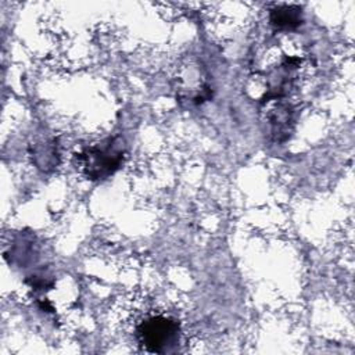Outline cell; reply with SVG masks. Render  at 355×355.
<instances>
[{"instance_id":"cell-2","label":"cell","mask_w":355,"mask_h":355,"mask_svg":"<svg viewBox=\"0 0 355 355\" xmlns=\"http://www.w3.org/2000/svg\"><path fill=\"white\" fill-rule=\"evenodd\" d=\"M137 338L146 351L165 354L173 351L179 344L180 329L175 319L164 315H154L140 322L137 326Z\"/></svg>"},{"instance_id":"cell-1","label":"cell","mask_w":355,"mask_h":355,"mask_svg":"<svg viewBox=\"0 0 355 355\" xmlns=\"http://www.w3.org/2000/svg\"><path fill=\"white\" fill-rule=\"evenodd\" d=\"M123 155L125 143L116 136L87 147L79 154V159L86 176L92 180H98L112 175L121 166Z\"/></svg>"},{"instance_id":"cell-3","label":"cell","mask_w":355,"mask_h":355,"mask_svg":"<svg viewBox=\"0 0 355 355\" xmlns=\"http://www.w3.org/2000/svg\"><path fill=\"white\" fill-rule=\"evenodd\" d=\"M270 22L280 29H293L301 24V11L293 6L277 7L270 12Z\"/></svg>"}]
</instances>
